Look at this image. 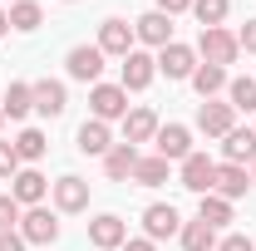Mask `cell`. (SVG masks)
<instances>
[{
  "mask_svg": "<svg viewBox=\"0 0 256 251\" xmlns=\"http://www.w3.org/2000/svg\"><path fill=\"white\" fill-rule=\"evenodd\" d=\"M89 108H94L98 124L128 118V89H124V84H104V79H98L94 89H89Z\"/></svg>",
  "mask_w": 256,
  "mask_h": 251,
  "instance_id": "7a4b0ae2",
  "label": "cell"
},
{
  "mask_svg": "<svg viewBox=\"0 0 256 251\" xmlns=\"http://www.w3.org/2000/svg\"><path fill=\"white\" fill-rule=\"evenodd\" d=\"M124 242H128V222H124V217L104 212V217L89 222V246H98V251H118Z\"/></svg>",
  "mask_w": 256,
  "mask_h": 251,
  "instance_id": "9c48e42d",
  "label": "cell"
},
{
  "mask_svg": "<svg viewBox=\"0 0 256 251\" xmlns=\"http://www.w3.org/2000/svg\"><path fill=\"white\" fill-rule=\"evenodd\" d=\"M192 89H197L202 104H207L212 94H222V89H226V69H217V64H197V69H192Z\"/></svg>",
  "mask_w": 256,
  "mask_h": 251,
  "instance_id": "cb8c5ba5",
  "label": "cell"
},
{
  "mask_svg": "<svg viewBox=\"0 0 256 251\" xmlns=\"http://www.w3.org/2000/svg\"><path fill=\"white\" fill-rule=\"evenodd\" d=\"M158 114H153V108H128V118H124V143H133V148H138V143H153V138H158Z\"/></svg>",
  "mask_w": 256,
  "mask_h": 251,
  "instance_id": "e0dca14e",
  "label": "cell"
},
{
  "mask_svg": "<svg viewBox=\"0 0 256 251\" xmlns=\"http://www.w3.org/2000/svg\"><path fill=\"white\" fill-rule=\"evenodd\" d=\"M98 50H104V60L114 54V60H128L133 54V25L128 20H104L98 25Z\"/></svg>",
  "mask_w": 256,
  "mask_h": 251,
  "instance_id": "30bf717a",
  "label": "cell"
},
{
  "mask_svg": "<svg viewBox=\"0 0 256 251\" xmlns=\"http://www.w3.org/2000/svg\"><path fill=\"white\" fill-rule=\"evenodd\" d=\"M44 25V10H40V0H15L10 5V30H20V34H30Z\"/></svg>",
  "mask_w": 256,
  "mask_h": 251,
  "instance_id": "484cf974",
  "label": "cell"
},
{
  "mask_svg": "<svg viewBox=\"0 0 256 251\" xmlns=\"http://www.w3.org/2000/svg\"><path fill=\"white\" fill-rule=\"evenodd\" d=\"M236 44H242L246 54H256V20H246V25L236 30Z\"/></svg>",
  "mask_w": 256,
  "mask_h": 251,
  "instance_id": "836d02e7",
  "label": "cell"
},
{
  "mask_svg": "<svg viewBox=\"0 0 256 251\" xmlns=\"http://www.w3.org/2000/svg\"><path fill=\"white\" fill-rule=\"evenodd\" d=\"M60 5H74V0H60Z\"/></svg>",
  "mask_w": 256,
  "mask_h": 251,
  "instance_id": "60d3db41",
  "label": "cell"
},
{
  "mask_svg": "<svg viewBox=\"0 0 256 251\" xmlns=\"http://www.w3.org/2000/svg\"><path fill=\"white\" fill-rule=\"evenodd\" d=\"M30 242L20 236V232H0V251H25Z\"/></svg>",
  "mask_w": 256,
  "mask_h": 251,
  "instance_id": "e575fe53",
  "label": "cell"
},
{
  "mask_svg": "<svg viewBox=\"0 0 256 251\" xmlns=\"http://www.w3.org/2000/svg\"><path fill=\"white\" fill-rule=\"evenodd\" d=\"M138 148H133V143H114V148H108V158H104V172H108V178H114V182H128V178H133V168H138Z\"/></svg>",
  "mask_w": 256,
  "mask_h": 251,
  "instance_id": "ffe728a7",
  "label": "cell"
},
{
  "mask_svg": "<svg viewBox=\"0 0 256 251\" xmlns=\"http://www.w3.org/2000/svg\"><path fill=\"white\" fill-rule=\"evenodd\" d=\"M34 108H40L44 118H60L64 108H69V94H64L60 79H40V84H34Z\"/></svg>",
  "mask_w": 256,
  "mask_h": 251,
  "instance_id": "d6986e66",
  "label": "cell"
},
{
  "mask_svg": "<svg viewBox=\"0 0 256 251\" xmlns=\"http://www.w3.org/2000/svg\"><path fill=\"white\" fill-rule=\"evenodd\" d=\"M226 104L236 114H256V79H226Z\"/></svg>",
  "mask_w": 256,
  "mask_h": 251,
  "instance_id": "83f0119b",
  "label": "cell"
},
{
  "mask_svg": "<svg viewBox=\"0 0 256 251\" xmlns=\"http://www.w3.org/2000/svg\"><path fill=\"white\" fill-rule=\"evenodd\" d=\"M118 251H158V242H148V236H128Z\"/></svg>",
  "mask_w": 256,
  "mask_h": 251,
  "instance_id": "d590c367",
  "label": "cell"
},
{
  "mask_svg": "<svg viewBox=\"0 0 256 251\" xmlns=\"http://www.w3.org/2000/svg\"><path fill=\"white\" fill-rule=\"evenodd\" d=\"M44 192H50V182H44V172H40V168H20V172L10 178V197H15L20 207H40V202H44Z\"/></svg>",
  "mask_w": 256,
  "mask_h": 251,
  "instance_id": "7c38bea8",
  "label": "cell"
},
{
  "mask_svg": "<svg viewBox=\"0 0 256 251\" xmlns=\"http://www.w3.org/2000/svg\"><path fill=\"white\" fill-rule=\"evenodd\" d=\"M178 232H182V217H178L172 202L143 207V236H148V242H168V236H178Z\"/></svg>",
  "mask_w": 256,
  "mask_h": 251,
  "instance_id": "5b68a950",
  "label": "cell"
},
{
  "mask_svg": "<svg viewBox=\"0 0 256 251\" xmlns=\"http://www.w3.org/2000/svg\"><path fill=\"white\" fill-rule=\"evenodd\" d=\"M30 246H50V242H60V217L50 212V207H25V217L15 226Z\"/></svg>",
  "mask_w": 256,
  "mask_h": 251,
  "instance_id": "3957f363",
  "label": "cell"
},
{
  "mask_svg": "<svg viewBox=\"0 0 256 251\" xmlns=\"http://www.w3.org/2000/svg\"><path fill=\"white\" fill-rule=\"evenodd\" d=\"M222 162H236V168H252L256 162V128H232L222 138Z\"/></svg>",
  "mask_w": 256,
  "mask_h": 251,
  "instance_id": "2e32d148",
  "label": "cell"
},
{
  "mask_svg": "<svg viewBox=\"0 0 256 251\" xmlns=\"http://www.w3.org/2000/svg\"><path fill=\"white\" fill-rule=\"evenodd\" d=\"M153 143H158V158H168V162H182V158L197 153V148H192V128L188 124H162Z\"/></svg>",
  "mask_w": 256,
  "mask_h": 251,
  "instance_id": "52a82bcc",
  "label": "cell"
},
{
  "mask_svg": "<svg viewBox=\"0 0 256 251\" xmlns=\"http://www.w3.org/2000/svg\"><path fill=\"white\" fill-rule=\"evenodd\" d=\"M226 10H232V0H192V15H197L202 30H217L226 20Z\"/></svg>",
  "mask_w": 256,
  "mask_h": 251,
  "instance_id": "f546056e",
  "label": "cell"
},
{
  "mask_svg": "<svg viewBox=\"0 0 256 251\" xmlns=\"http://www.w3.org/2000/svg\"><path fill=\"white\" fill-rule=\"evenodd\" d=\"M15 153H20V162H40V158L50 153V138H44L40 128H25V133L15 138Z\"/></svg>",
  "mask_w": 256,
  "mask_h": 251,
  "instance_id": "f1b7e54d",
  "label": "cell"
},
{
  "mask_svg": "<svg viewBox=\"0 0 256 251\" xmlns=\"http://www.w3.org/2000/svg\"><path fill=\"white\" fill-rule=\"evenodd\" d=\"M0 128H5V108H0Z\"/></svg>",
  "mask_w": 256,
  "mask_h": 251,
  "instance_id": "ab89813d",
  "label": "cell"
},
{
  "mask_svg": "<svg viewBox=\"0 0 256 251\" xmlns=\"http://www.w3.org/2000/svg\"><path fill=\"white\" fill-rule=\"evenodd\" d=\"M64 69H69V79H79V84H98V74H104V50H98V44H74V50L64 54Z\"/></svg>",
  "mask_w": 256,
  "mask_h": 251,
  "instance_id": "277c9868",
  "label": "cell"
},
{
  "mask_svg": "<svg viewBox=\"0 0 256 251\" xmlns=\"http://www.w3.org/2000/svg\"><path fill=\"white\" fill-rule=\"evenodd\" d=\"M197 222H207L212 232H222L226 222H232V202H226V197H217V192L197 197Z\"/></svg>",
  "mask_w": 256,
  "mask_h": 251,
  "instance_id": "7402d4cb",
  "label": "cell"
},
{
  "mask_svg": "<svg viewBox=\"0 0 256 251\" xmlns=\"http://www.w3.org/2000/svg\"><path fill=\"white\" fill-rule=\"evenodd\" d=\"M217 251H256L252 236H242V232H226L222 242H217Z\"/></svg>",
  "mask_w": 256,
  "mask_h": 251,
  "instance_id": "d6a6232c",
  "label": "cell"
},
{
  "mask_svg": "<svg viewBox=\"0 0 256 251\" xmlns=\"http://www.w3.org/2000/svg\"><path fill=\"white\" fill-rule=\"evenodd\" d=\"M178 242H182V251H217V242H222V236H217L207 222H182Z\"/></svg>",
  "mask_w": 256,
  "mask_h": 251,
  "instance_id": "603a6c76",
  "label": "cell"
},
{
  "mask_svg": "<svg viewBox=\"0 0 256 251\" xmlns=\"http://www.w3.org/2000/svg\"><path fill=\"white\" fill-rule=\"evenodd\" d=\"M197 128H202L207 138H226V133L236 128V108H232V104H217V98H207V104L197 108Z\"/></svg>",
  "mask_w": 256,
  "mask_h": 251,
  "instance_id": "8fae6325",
  "label": "cell"
},
{
  "mask_svg": "<svg viewBox=\"0 0 256 251\" xmlns=\"http://www.w3.org/2000/svg\"><path fill=\"white\" fill-rule=\"evenodd\" d=\"M168 168H172V162H168V158H138V168H133V182H138V188H162V182H168Z\"/></svg>",
  "mask_w": 256,
  "mask_h": 251,
  "instance_id": "d4e9b609",
  "label": "cell"
},
{
  "mask_svg": "<svg viewBox=\"0 0 256 251\" xmlns=\"http://www.w3.org/2000/svg\"><path fill=\"white\" fill-rule=\"evenodd\" d=\"M50 192H54V212H84L89 207V182L84 178H60V182H50Z\"/></svg>",
  "mask_w": 256,
  "mask_h": 251,
  "instance_id": "9a60e30c",
  "label": "cell"
},
{
  "mask_svg": "<svg viewBox=\"0 0 256 251\" xmlns=\"http://www.w3.org/2000/svg\"><path fill=\"white\" fill-rule=\"evenodd\" d=\"M192 69H197V50L192 44H168V50H158V74H168V79H192Z\"/></svg>",
  "mask_w": 256,
  "mask_h": 251,
  "instance_id": "4fadbf2b",
  "label": "cell"
},
{
  "mask_svg": "<svg viewBox=\"0 0 256 251\" xmlns=\"http://www.w3.org/2000/svg\"><path fill=\"white\" fill-rule=\"evenodd\" d=\"M182 188L197 192V197H207V192L217 188V158H207V153L182 158Z\"/></svg>",
  "mask_w": 256,
  "mask_h": 251,
  "instance_id": "8992f818",
  "label": "cell"
},
{
  "mask_svg": "<svg viewBox=\"0 0 256 251\" xmlns=\"http://www.w3.org/2000/svg\"><path fill=\"white\" fill-rule=\"evenodd\" d=\"M0 108H5V118H25V114L34 108V84H10Z\"/></svg>",
  "mask_w": 256,
  "mask_h": 251,
  "instance_id": "4316f807",
  "label": "cell"
},
{
  "mask_svg": "<svg viewBox=\"0 0 256 251\" xmlns=\"http://www.w3.org/2000/svg\"><path fill=\"white\" fill-rule=\"evenodd\" d=\"M133 40H143V44H153V50H168V44H172V15H162V10L138 15V20H133Z\"/></svg>",
  "mask_w": 256,
  "mask_h": 251,
  "instance_id": "ba28073f",
  "label": "cell"
},
{
  "mask_svg": "<svg viewBox=\"0 0 256 251\" xmlns=\"http://www.w3.org/2000/svg\"><path fill=\"white\" fill-rule=\"evenodd\" d=\"M162 15H182V10H192V0H158Z\"/></svg>",
  "mask_w": 256,
  "mask_h": 251,
  "instance_id": "8d00e7d4",
  "label": "cell"
},
{
  "mask_svg": "<svg viewBox=\"0 0 256 251\" xmlns=\"http://www.w3.org/2000/svg\"><path fill=\"white\" fill-rule=\"evenodd\" d=\"M197 54H202V64H217V69H226V64H236V54H242V44H236V34L232 30H202L197 34Z\"/></svg>",
  "mask_w": 256,
  "mask_h": 251,
  "instance_id": "6da1fadb",
  "label": "cell"
},
{
  "mask_svg": "<svg viewBox=\"0 0 256 251\" xmlns=\"http://www.w3.org/2000/svg\"><path fill=\"white\" fill-rule=\"evenodd\" d=\"M153 79H158V60L143 54V50H133V54L124 60V79H118V84H124L128 94H138V89H148Z\"/></svg>",
  "mask_w": 256,
  "mask_h": 251,
  "instance_id": "5bb4252c",
  "label": "cell"
},
{
  "mask_svg": "<svg viewBox=\"0 0 256 251\" xmlns=\"http://www.w3.org/2000/svg\"><path fill=\"white\" fill-rule=\"evenodd\" d=\"M0 34H10V10L0 5Z\"/></svg>",
  "mask_w": 256,
  "mask_h": 251,
  "instance_id": "74e56055",
  "label": "cell"
},
{
  "mask_svg": "<svg viewBox=\"0 0 256 251\" xmlns=\"http://www.w3.org/2000/svg\"><path fill=\"white\" fill-rule=\"evenodd\" d=\"M246 188H252V172L246 168H236V162H217V197H226V202H236V197H246Z\"/></svg>",
  "mask_w": 256,
  "mask_h": 251,
  "instance_id": "ac0fdd59",
  "label": "cell"
},
{
  "mask_svg": "<svg viewBox=\"0 0 256 251\" xmlns=\"http://www.w3.org/2000/svg\"><path fill=\"white\" fill-rule=\"evenodd\" d=\"M20 172V153H15V143H0V182H10Z\"/></svg>",
  "mask_w": 256,
  "mask_h": 251,
  "instance_id": "1f68e13d",
  "label": "cell"
},
{
  "mask_svg": "<svg viewBox=\"0 0 256 251\" xmlns=\"http://www.w3.org/2000/svg\"><path fill=\"white\" fill-rule=\"evenodd\" d=\"M246 172H252V182H256V162H252V168H246Z\"/></svg>",
  "mask_w": 256,
  "mask_h": 251,
  "instance_id": "f35d334b",
  "label": "cell"
},
{
  "mask_svg": "<svg viewBox=\"0 0 256 251\" xmlns=\"http://www.w3.org/2000/svg\"><path fill=\"white\" fill-rule=\"evenodd\" d=\"M108 148H114V133H108V124L89 118V124L79 128V153H89V158H108Z\"/></svg>",
  "mask_w": 256,
  "mask_h": 251,
  "instance_id": "44dd1931",
  "label": "cell"
},
{
  "mask_svg": "<svg viewBox=\"0 0 256 251\" xmlns=\"http://www.w3.org/2000/svg\"><path fill=\"white\" fill-rule=\"evenodd\" d=\"M10 5H15V0H10Z\"/></svg>",
  "mask_w": 256,
  "mask_h": 251,
  "instance_id": "b9f144b4",
  "label": "cell"
},
{
  "mask_svg": "<svg viewBox=\"0 0 256 251\" xmlns=\"http://www.w3.org/2000/svg\"><path fill=\"white\" fill-rule=\"evenodd\" d=\"M20 217H25V207H20L10 192H0V232H15V226H20Z\"/></svg>",
  "mask_w": 256,
  "mask_h": 251,
  "instance_id": "4dcf8cb0",
  "label": "cell"
}]
</instances>
